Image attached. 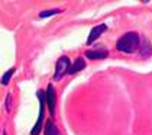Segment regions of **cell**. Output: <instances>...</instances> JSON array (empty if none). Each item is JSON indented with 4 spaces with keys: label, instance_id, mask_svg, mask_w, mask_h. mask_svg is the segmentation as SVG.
<instances>
[{
    "label": "cell",
    "instance_id": "1",
    "mask_svg": "<svg viewBox=\"0 0 152 135\" xmlns=\"http://www.w3.org/2000/svg\"><path fill=\"white\" fill-rule=\"evenodd\" d=\"M139 35L136 32H128L119 38L116 42V48L122 52H133L139 45Z\"/></svg>",
    "mask_w": 152,
    "mask_h": 135
},
{
    "label": "cell",
    "instance_id": "2",
    "mask_svg": "<svg viewBox=\"0 0 152 135\" xmlns=\"http://www.w3.org/2000/svg\"><path fill=\"white\" fill-rule=\"evenodd\" d=\"M38 97H39V118H38V121H36L35 126L32 128V135H38L41 132V128H42V121H44V102L47 99V96H45V93L42 91V90H39L38 91Z\"/></svg>",
    "mask_w": 152,
    "mask_h": 135
},
{
    "label": "cell",
    "instance_id": "3",
    "mask_svg": "<svg viewBox=\"0 0 152 135\" xmlns=\"http://www.w3.org/2000/svg\"><path fill=\"white\" fill-rule=\"evenodd\" d=\"M71 64L68 57H61L57 61V67H55V74H54V80H59L65 73H68Z\"/></svg>",
    "mask_w": 152,
    "mask_h": 135
},
{
    "label": "cell",
    "instance_id": "4",
    "mask_svg": "<svg viewBox=\"0 0 152 135\" xmlns=\"http://www.w3.org/2000/svg\"><path fill=\"white\" fill-rule=\"evenodd\" d=\"M106 29H107V26H106L104 23H102V25H99V26H94L93 29H91V32H90V35H88V39H87V44L91 45L100 36V35L104 32Z\"/></svg>",
    "mask_w": 152,
    "mask_h": 135
},
{
    "label": "cell",
    "instance_id": "5",
    "mask_svg": "<svg viewBox=\"0 0 152 135\" xmlns=\"http://www.w3.org/2000/svg\"><path fill=\"white\" fill-rule=\"evenodd\" d=\"M47 102H48V108H49V112L51 115L55 113V90H54V86H48L47 89Z\"/></svg>",
    "mask_w": 152,
    "mask_h": 135
},
{
    "label": "cell",
    "instance_id": "6",
    "mask_svg": "<svg viewBox=\"0 0 152 135\" xmlns=\"http://www.w3.org/2000/svg\"><path fill=\"white\" fill-rule=\"evenodd\" d=\"M84 67H86V61H84V58L78 57V58H77V60L74 61V64H71L70 70H68V74H74V73H78V71H81Z\"/></svg>",
    "mask_w": 152,
    "mask_h": 135
},
{
    "label": "cell",
    "instance_id": "7",
    "mask_svg": "<svg viewBox=\"0 0 152 135\" xmlns=\"http://www.w3.org/2000/svg\"><path fill=\"white\" fill-rule=\"evenodd\" d=\"M86 55L90 60H103L107 57V51H87Z\"/></svg>",
    "mask_w": 152,
    "mask_h": 135
},
{
    "label": "cell",
    "instance_id": "8",
    "mask_svg": "<svg viewBox=\"0 0 152 135\" xmlns=\"http://www.w3.org/2000/svg\"><path fill=\"white\" fill-rule=\"evenodd\" d=\"M47 135H61L54 122H48L47 124Z\"/></svg>",
    "mask_w": 152,
    "mask_h": 135
},
{
    "label": "cell",
    "instance_id": "9",
    "mask_svg": "<svg viewBox=\"0 0 152 135\" xmlns=\"http://www.w3.org/2000/svg\"><path fill=\"white\" fill-rule=\"evenodd\" d=\"M61 12V9H49V10H44L39 13V18H49V16H52V15H57V13H59Z\"/></svg>",
    "mask_w": 152,
    "mask_h": 135
},
{
    "label": "cell",
    "instance_id": "10",
    "mask_svg": "<svg viewBox=\"0 0 152 135\" xmlns=\"http://www.w3.org/2000/svg\"><path fill=\"white\" fill-rule=\"evenodd\" d=\"M140 52H143V55H149L151 52V46H149V42L146 39H142V46H140Z\"/></svg>",
    "mask_w": 152,
    "mask_h": 135
},
{
    "label": "cell",
    "instance_id": "11",
    "mask_svg": "<svg viewBox=\"0 0 152 135\" xmlns=\"http://www.w3.org/2000/svg\"><path fill=\"white\" fill-rule=\"evenodd\" d=\"M13 73H15V68L7 70V71L3 74V77H1V84H7V83H9V80H10V77H12Z\"/></svg>",
    "mask_w": 152,
    "mask_h": 135
}]
</instances>
